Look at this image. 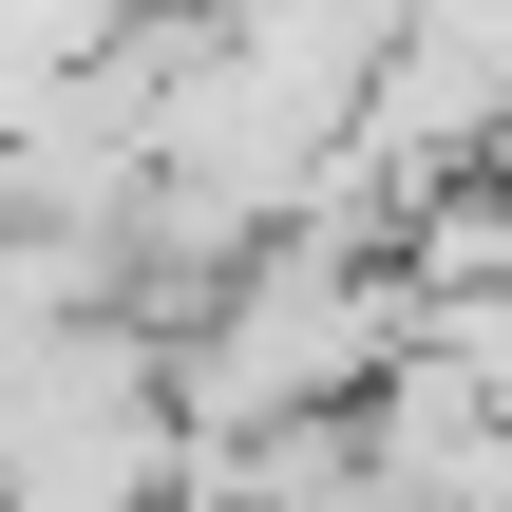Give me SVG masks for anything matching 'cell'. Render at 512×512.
<instances>
[{
    "instance_id": "1",
    "label": "cell",
    "mask_w": 512,
    "mask_h": 512,
    "mask_svg": "<svg viewBox=\"0 0 512 512\" xmlns=\"http://www.w3.org/2000/svg\"><path fill=\"white\" fill-rule=\"evenodd\" d=\"M171 475H190V437L152 399V342L76 304L0 380V512H171Z\"/></svg>"
},
{
    "instance_id": "2",
    "label": "cell",
    "mask_w": 512,
    "mask_h": 512,
    "mask_svg": "<svg viewBox=\"0 0 512 512\" xmlns=\"http://www.w3.org/2000/svg\"><path fill=\"white\" fill-rule=\"evenodd\" d=\"M190 38H209L228 76H266V95H304V114H342V95L380 76V38H399V0H190Z\"/></svg>"
}]
</instances>
